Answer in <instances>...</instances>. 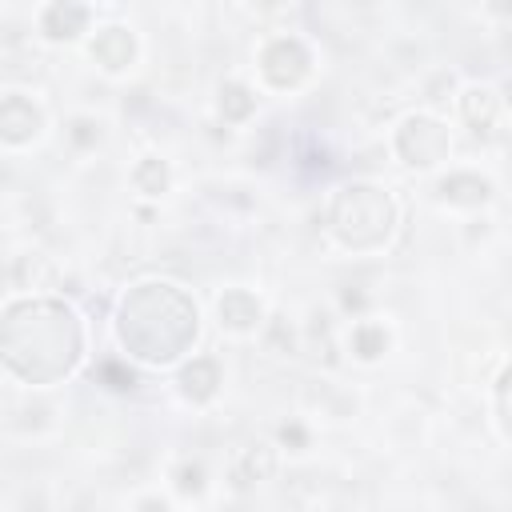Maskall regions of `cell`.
Returning a JSON list of instances; mask_svg holds the SVG:
<instances>
[{
    "label": "cell",
    "mask_w": 512,
    "mask_h": 512,
    "mask_svg": "<svg viewBox=\"0 0 512 512\" xmlns=\"http://www.w3.org/2000/svg\"><path fill=\"white\" fill-rule=\"evenodd\" d=\"M88 360L80 308L52 292H16L0 304V376L44 392L68 384Z\"/></svg>",
    "instance_id": "1"
},
{
    "label": "cell",
    "mask_w": 512,
    "mask_h": 512,
    "mask_svg": "<svg viewBox=\"0 0 512 512\" xmlns=\"http://www.w3.org/2000/svg\"><path fill=\"white\" fill-rule=\"evenodd\" d=\"M112 340L120 360L148 372H172L200 348L204 308L184 284L168 276H140L116 296Z\"/></svg>",
    "instance_id": "2"
},
{
    "label": "cell",
    "mask_w": 512,
    "mask_h": 512,
    "mask_svg": "<svg viewBox=\"0 0 512 512\" xmlns=\"http://www.w3.org/2000/svg\"><path fill=\"white\" fill-rule=\"evenodd\" d=\"M400 224H404L400 196L372 176H352L336 184L324 200V236L332 240V248L348 256L388 252Z\"/></svg>",
    "instance_id": "3"
},
{
    "label": "cell",
    "mask_w": 512,
    "mask_h": 512,
    "mask_svg": "<svg viewBox=\"0 0 512 512\" xmlns=\"http://www.w3.org/2000/svg\"><path fill=\"white\" fill-rule=\"evenodd\" d=\"M320 56L312 48L308 36L276 28L264 32L252 48V72H256V88L272 92V96H296L316 80Z\"/></svg>",
    "instance_id": "4"
},
{
    "label": "cell",
    "mask_w": 512,
    "mask_h": 512,
    "mask_svg": "<svg viewBox=\"0 0 512 512\" xmlns=\"http://www.w3.org/2000/svg\"><path fill=\"white\" fill-rule=\"evenodd\" d=\"M452 124L428 108H412L404 112L392 128H388V152L400 168L416 172V176H432L444 164H452Z\"/></svg>",
    "instance_id": "5"
},
{
    "label": "cell",
    "mask_w": 512,
    "mask_h": 512,
    "mask_svg": "<svg viewBox=\"0 0 512 512\" xmlns=\"http://www.w3.org/2000/svg\"><path fill=\"white\" fill-rule=\"evenodd\" d=\"M84 56L100 76L124 80V76H132L140 68L144 44H140V32L132 24L108 20V24H92V32L84 36Z\"/></svg>",
    "instance_id": "6"
},
{
    "label": "cell",
    "mask_w": 512,
    "mask_h": 512,
    "mask_svg": "<svg viewBox=\"0 0 512 512\" xmlns=\"http://www.w3.org/2000/svg\"><path fill=\"white\" fill-rule=\"evenodd\" d=\"M48 128L52 120L40 96L28 88H0V152H32Z\"/></svg>",
    "instance_id": "7"
},
{
    "label": "cell",
    "mask_w": 512,
    "mask_h": 512,
    "mask_svg": "<svg viewBox=\"0 0 512 512\" xmlns=\"http://www.w3.org/2000/svg\"><path fill=\"white\" fill-rule=\"evenodd\" d=\"M428 196L444 212L472 216V212H484L496 200V180L480 168H468V164H444L440 172H432Z\"/></svg>",
    "instance_id": "8"
},
{
    "label": "cell",
    "mask_w": 512,
    "mask_h": 512,
    "mask_svg": "<svg viewBox=\"0 0 512 512\" xmlns=\"http://www.w3.org/2000/svg\"><path fill=\"white\" fill-rule=\"evenodd\" d=\"M268 316V300L248 284H228L212 300V320L228 340H256Z\"/></svg>",
    "instance_id": "9"
},
{
    "label": "cell",
    "mask_w": 512,
    "mask_h": 512,
    "mask_svg": "<svg viewBox=\"0 0 512 512\" xmlns=\"http://www.w3.org/2000/svg\"><path fill=\"white\" fill-rule=\"evenodd\" d=\"M36 36L52 48H72L84 44V36L96 24V8L88 0H44L36 8Z\"/></svg>",
    "instance_id": "10"
},
{
    "label": "cell",
    "mask_w": 512,
    "mask_h": 512,
    "mask_svg": "<svg viewBox=\"0 0 512 512\" xmlns=\"http://www.w3.org/2000/svg\"><path fill=\"white\" fill-rule=\"evenodd\" d=\"M172 388L188 408H212L224 392V364L212 352H192L172 368Z\"/></svg>",
    "instance_id": "11"
},
{
    "label": "cell",
    "mask_w": 512,
    "mask_h": 512,
    "mask_svg": "<svg viewBox=\"0 0 512 512\" xmlns=\"http://www.w3.org/2000/svg\"><path fill=\"white\" fill-rule=\"evenodd\" d=\"M456 120L472 136H500L504 132V96L496 84L472 80L456 92Z\"/></svg>",
    "instance_id": "12"
},
{
    "label": "cell",
    "mask_w": 512,
    "mask_h": 512,
    "mask_svg": "<svg viewBox=\"0 0 512 512\" xmlns=\"http://www.w3.org/2000/svg\"><path fill=\"white\" fill-rule=\"evenodd\" d=\"M340 348L352 364L360 368H376L388 360V352L396 348V328L384 320V316H356L348 320L344 336H340Z\"/></svg>",
    "instance_id": "13"
},
{
    "label": "cell",
    "mask_w": 512,
    "mask_h": 512,
    "mask_svg": "<svg viewBox=\"0 0 512 512\" xmlns=\"http://www.w3.org/2000/svg\"><path fill=\"white\" fill-rule=\"evenodd\" d=\"M276 472H280V444H272V440H252V444L236 448L228 460V480L236 492H252L260 484L276 480Z\"/></svg>",
    "instance_id": "14"
},
{
    "label": "cell",
    "mask_w": 512,
    "mask_h": 512,
    "mask_svg": "<svg viewBox=\"0 0 512 512\" xmlns=\"http://www.w3.org/2000/svg\"><path fill=\"white\" fill-rule=\"evenodd\" d=\"M212 112L220 124L228 128H244L256 112H260V88L240 80V76H228L216 84V96H212Z\"/></svg>",
    "instance_id": "15"
},
{
    "label": "cell",
    "mask_w": 512,
    "mask_h": 512,
    "mask_svg": "<svg viewBox=\"0 0 512 512\" xmlns=\"http://www.w3.org/2000/svg\"><path fill=\"white\" fill-rule=\"evenodd\" d=\"M172 180H176V172H172L168 156H160V152H144L128 168V188L140 200H164L172 192Z\"/></svg>",
    "instance_id": "16"
},
{
    "label": "cell",
    "mask_w": 512,
    "mask_h": 512,
    "mask_svg": "<svg viewBox=\"0 0 512 512\" xmlns=\"http://www.w3.org/2000/svg\"><path fill=\"white\" fill-rule=\"evenodd\" d=\"M168 492H172L176 500H204V492H208V472H204V464L192 460V456L172 460V464H168Z\"/></svg>",
    "instance_id": "17"
},
{
    "label": "cell",
    "mask_w": 512,
    "mask_h": 512,
    "mask_svg": "<svg viewBox=\"0 0 512 512\" xmlns=\"http://www.w3.org/2000/svg\"><path fill=\"white\" fill-rule=\"evenodd\" d=\"M488 400H492V428H496V440L508 444V360L500 356L496 360V376L488 384Z\"/></svg>",
    "instance_id": "18"
},
{
    "label": "cell",
    "mask_w": 512,
    "mask_h": 512,
    "mask_svg": "<svg viewBox=\"0 0 512 512\" xmlns=\"http://www.w3.org/2000/svg\"><path fill=\"white\" fill-rule=\"evenodd\" d=\"M64 132H68V140H72L80 152H92V148L104 140V120H100L96 112H76Z\"/></svg>",
    "instance_id": "19"
},
{
    "label": "cell",
    "mask_w": 512,
    "mask_h": 512,
    "mask_svg": "<svg viewBox=\"0 0 512 512\" xmlns=\"http://www.w3.org/2000/svg\"><path fill=\"white\" fill-rule=\"evenodd\" d=\"M128 504H132V508H172L176 496H172V492H148V496H132Z\"/></svg>",
    "instance_id": "20"
}]
</instances>
